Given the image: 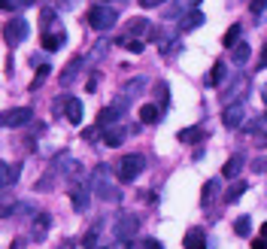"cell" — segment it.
Returning a JSON list of instances; mask_svg holds the SVG:
<instances>
[{"instance_id":"obj_34","label":"cell","mask_w":267,"mask_h":249,"mask_svg":"<svg viewBox=\"0 0 267 249\" xmlns=\"http://www.w3.org/2000/svg\"><path fill=\"white\" fill-rule=\"evenodd\" d=\"M261 125H264V119H249V122H243V131H246V134H255Z\"/></svg>"},{"instance_id":"obj_7","label":"cell","mask_w":267,"mask_h":249,"mask_svg":"<svg viewBox=\"0 0 267 249\" xmlns=\"http://www.w3.org/2000/svg\"><path fill=\"white\" fill-rule=\"evenodd\" d=\"M246 91H249V76H234V82L225 88L222 100H225V103H240Z\"/></svg>"},{"instance_id":"obj_28","label":"cell","mask_w":267,"mask_h":249,"mask_svg":"<svg viewBox=\"0 0 267 249\" xmlns=\"http://www.w3.org/2000/svg\"><path fill=\"white\" fill-rule=\"evenodd\" d=\"M146 82H149L146 76H137V79H131V82H125V97H128V94H140V91L146 88Z\"/></svg>"},{"instance_id":"obj_17","label":"cell","mask_w":267,"mask_h":249,"mask_svg":"<svg viewBox=\"0 0 267 249\" xmlns=\"http://www.w3.org/2000/svg\"><path fill=\"white\" fill-rule=\"evenodd\" d=\"M204 21H207V18H204V12H201V9H192L188 15H182L179 27H182V30H195V27H201Z\"/></svg>"},{"instance_id":"obj_45","label":"cell","mask_w":267,"mask_h":249,"mask_svg":"<svg viewBox=\"0 0 267 249\" xmlns=\"http://www.w3.org/2000/svg\"><path fill=\"white\" fill-rule=\"evenodd\" d=\"M261 97H264V103H267V85H264V88H261Z\"/></svg>"},{"instance_id":"obj_1","label":"cell","mask_w":267,"mask_h":249,"mask_svg":"<svg viewBox=\"0 0 267 249\" xmlns=\"http://www.w3.org/2000/svg\"><path fill=\"white\" fill-rule=\"evenodd\" d=\"M94 195L100 201H109V204H119L122 201V192L106 180V164H97V170H94Z\"/></svg>"},{"instance_id":"obj_32","label":"cell","mask_w":267,"mask_h":249,"mask_svg":"<svg viewBox=\"0 0 267 249\" xmlns=\"http://www.w3.org/2000/svg\"><path fill=\"white\" fill-rule=\"evenodd\" d=\"M67 103H70V94H58L55 97V103H52V110H55V116H67Z\"/></svg>"},{"instance_id":"obj_24","label":"cell","mask_w":267,"mask_h":249,"mask_svg":"<svg viewBox=\"0 0 267 249\" xmlns=\"http://www.w3.org/2000/svg\"><path fill=\"white\" fill-rule=\"evenodd\" d=\"M67 119H70L73 125H79V122H82V100L70 97V103H67Z\"/></svg>"},{"instance_id":"obj_13","label":"cell","mask_w":267,"mask_h":249,"mask_svg":"<svg viewBox=\"0 0 267 249\" xmlns=\"http://www.w3.org/2000/svg\"><path fill=\"white\" fill-rule=\"evenodd\" d=\"M85 67V58H76V61H70L67 67H64V73H61V85H73L76 82V73Z\"/></svg>"},{"instance_id":"obj_30","label":"cell","mask_w":267,"mask_h":249,"mask_svg":"<svg viewBox=\"0 0 267 249\" xmlns=\"http://www.w3.org/2000/svg\"><path fill=\"white\" fill-rule=\"evenodd\" d=\"M234 231H237L240 237H249V231H252V219H249V216H240V219L234 222Z\"/></svg>"},{"instance_id":"obj_16","label":"cell","mask_w":267,"mask_h":249,"mask_svg":"<svg viewBox=\"0 0 267 249\" xmlns=\"http://www.w3.org/2000/svg\"><path fill=\"white\" fill-rule=\"evenodd\" d=\"M185 249H207V234L201 231V228H192L188 234H185Z\"/></svg>"},{"instance_id":"obj_19","label":"cell","mask_w":267,"mask_h":249,"mask_svg":"<svg viewBox=\"0 0 267 249\" xmlns=\"http://www.w3.org/2000/svg\"><path fill=\"white\" fill-rule=\"evenodd\" d=\"M0 170H3V189H9V186H15L18 183V170H21V164H0Z\"/></svg>"},{"instance_id":"obj_21","label":"cell","mask_w":267,"mask_h":249,"mask_svg":"<svg viewBox=\"0 0 267 249\" xmlns=\"http://www.w3.org/2000/svg\"><path fill=\"white\" fill-rule=\"evenodd\" d=\"M179 140H182V143H198V140H204V128H201V125L182 128V131H179Z\"/></svg>"},{"instance_id":"obj_10","label":"cell","mask_w":267,"mask_h":249,"mask_svg":"<svg viewBox=\"0 0 267 249\" xmlns=\"http://www.w3.org/2000/svg\"><path fill=\"white\" fill-rule=\"evenodd\" d=\"M49 228H52V216L49 213H36L33 216V225H30V237L33 240H46Z\"/></svg>"},{"instance_id":"obj_12","label":"cell","mask_w":267,"mask_h":249,"mask_svg":"<svg viewBox=\"0 0 267 249\" xmlns=\"http://www.w3.org/2000/svg\"><path fill=\"white\" fill-rule=\"evenodd\" d=\"M240 167H243V152H234V155L228 158V164L222 167V176H225V180H237V176H240Z\"/></svg>"},{"instance_id":"obj_4","label":"cell","mask_w":267,"mask_h":249,"mask_svg":"<svg viewBox=\"0 0 267 249\" xmlns=\"http://www.w3.org/2000/svg\"><path fill=\"white\" fill-rule=\"evenodd\" d=\"M24 37H27V21H24V18H12V21H6V24H3V40H6V46H9V49H12V46H18Z\"/></svg>"},{"instance_id":"obj_36","label":"cell","mask_w":267,"mask_h":249,"mask_svg":"<svg viewBox=\"0 0 267 249\" xmlns=\"http://www.w3.org/2000/svg\"><path fill=\"white\" fill-rule=\"evenodd\" d=\"M252 170H258V173L267 170V158H255V161H252Z\"/></svg>"},{"instance_id":"obj_20","label":"cell","mask_w":267,"mask_h":249,"mask_svg":"<svg viewBox=\"0 0 267 249\" xmlns=\"http://www.w3.org/2000/svg\"><path fill=\"white\" fill-rule=\"evenodd\" d=\"M149 27H152V24H149L146 18H131V21H128V33H131V37H146Z\"/></svg>"},{"instance_id":"obj_25","label":"cell","mask_w":267,"mask_h":249,"mask_svg":"<svg viewBox=\"0 0 267 249\" xmlns=\"http://www.w3.org/2000/svg\"><path fill=\"white\" fill-rule=\"evenodd\" d=\"M240 33H243V24H231V30L222 37V43H225L228 49H234V46L240 43Z\"/></svg>"},{"instance_id":"obj_23","label":"cell","mask_w":267,"mask_h":249,"mask_svg":"<svg viewBox=\"0 0 267 249\" xmlns=\"http://www.w3.org/2000/svg\"><path fill=\"white\" fill-rule=\"evenodd\" d=\"M216 198H219V180H210V183L204 186V198H201V204H204V207H210Z\"/></svg>"},{"instance_id":"obj_33","label":"cell","mask_w":267,"mask_h":249,"mask_svg":"<svg viewBox=\"0 0 267 249\" xmlns=\"http://www.w3.org/2000/svg\"><path fill=\"white\" fill-rule=\"evenodd\" d=\"M119 43H122V46H128V52H134V55H140V52H143V43H140V40H131V37H122Z\"/></svg>"},{"instance_id":"obj_18","label":"cell","mask_w":267,"mask_h":249,"mask_svg":"<svg viewBox=\"0 0 267 249\" xmlns=\"http://www.w3.org/2000/svg\"><path fill=\"white\" fill-rule=\"evenodd\" d=\"M70 198H73V210H76V213H85V210H88V192H85L82 186H73Z\"/></svg>"},{"instance_id":"obj_39","label":"cell","mask_w":267,"mask_h":249,"mask_svg":"<svg viewBox=\"0 0 267 249\" xmlns=\"http://www.w3.org/2000/svg\"><path fill=\"white\" fill-rule=\"evenodd\" d=\"M143 249H161V243H158V240H155V237H149V240H146V243H143Z\"/></svg>"},{"instance_id":"obj_31","label":"cell","mask_w":267,"mask_h":249,"mask_svg":"<svg viewBox=\"0 0 267 249\" xmlns=\"http://www.w3.org/2000/svg\"><path fill=\"white\" fill-rule=\"evenodd\" d=\"M246 192V183H234L231 189H228V195H225V201L228 204H234V201H240V195Z\"/></svg>"},{"instance_id":"obj_37","label":"cell","mask_w":267,"mask_h":249,"mask_svg":"<svg viewBox=\"0 0 267 249\" xmlns=\"http://www.w3.org/2000/svg\"><path fill=\"white\" fill-rule=\"evenodd\" d=\"M161 3H164V0H140L143 9H155V6H161Z\"/></svg>"},{"instance_id":"obj_8","label":"cell","mask_w":267,"mask_h":249,"mask_svg":"<svg viewBox=\"0 0 267 249\" xmlns=\"http://www.w3.org/2000/svg\"><path fill=\"white\" fill-rule=\"evenodd\" d=\"M246 122V113H243V103H228L225 113H222V125L231 131V128H243Z\"/></svg>"},{"instance_id":"obj_5","label":"cell","mask_w":267,"mask_h":249,"mask_svg":"<svg viewBox=\"0 0 267 249\" xmlns=\"http://www.w3.org/2000/svg\"><path fill=\"white\" fill-rule=\"evenodd\" d=\"M0 122H3V128H21V125H30V122H33V110H30V106H15V110H6Z\"/></svg>"},{"instance_id":"obj_42","label":"cell","mask_w":267,"mask_h":249,"mask_svg":"<svg viewBox=\"0 0 267 249\" xmlns=\"http://www.w3.org/2000/svg\"><path fill=\"white\" fill-rule=\"evenodd\" d=\"M9 249H24V240H21V237H18V240H12V243H9Z\"/></svg>"},{"instance_id":"obj_3","label":"cell","mask_w":267,"mask_h":249,"mask_svg":"<svg viewBox=\"0 0 267 249\" xmlns=\"http://www.w3.org/2000/svg\"><path fill=\"white\" fill-rule=\"evenodd\" d=\"M116 21H119V12L109 6H91V12H88V24L97 30H109Z\"/></svg>"},{"instance_id":"obj_48","label":"cell","mask_w":267,"mask_h":249,"mask_svg":"<svg viewBox=\"0 0 267 249\" xmlns=\"http://www.w3.org/2000/svg\"><path fill=\"white\" fill-rule=\"evenodd\" d=\"M103 3H106V0H103Z\"/></svg>"},{"instance_id":"obj_47","label":"cell","mask_w":267,"mask_h":249,"mask_svg":"<svg viewBox=\"0 0 267 249\" xmlns=\"http://www.w3.org/2000/svg\"><path fill=\"white\" fill-rule=\"evenodd\" d=\"M94 249H109V246H94Z\"/></svg>"},{"instance_id":"obj_43","label":"cell","mask_w":267,"mask_h":249,"mask_svg":"<svg viewBox=\"0 0 267 249\" xmlns=\"http://www.w3.org/2000/svg\"><path fill=\"white\" fill-rule=\"evenodd\" d=\"M258 67H267V46H264V55H261V61H258Z\"/></svg>"},{"instance_id":"obj_35","label":"cell","mask_w":267,"mask_h":249,"mask_svg":"<svg viewBox=\"0 0 267 249\" xmlns=\"http://www.w3.org/2000/svg\"><path fill=\"white\" fill-rule=\"evenodd\" d=\"M264 9H267V0H249V12L252 15H261Z\"/></svg>"},{"instance_id":"obj_27","label":"cell","mask_w":267,"mask_h":249,"mask_svg":"<svg viewBox=\"0 0 267 249\" xmlns=\"http://www.w3.org/2000/svg\"><path fill=\"white\" fill-rule=\"evenodd\" d=\"M106 49H109V40H97V43H94V49H91V55H88V61H91V64H97V61L106 55Z\"/></svg>"},{"instance_id":"obj_15","label":"cell","mask_w":267,"mask_h":249,"mask_svg":"<svg viewBox=\"0 0 267 249\" xmlns=\"http://www.w3.org/2000/svg\"><path fill=\"white\" fill-rule=\"evenodd\" d=\"M225 73H228L225 61H216V64H213V70H210V76H207V85H210V88H219V85L225 82Z\"/></svg>"},{"instance_id":"obj_6","label":"cell","mask_w":267,"mask_h":249,"mask_svg":"<svg viewBox=\"0 0 267 249\" xmlns=\"http://www.w3.org/2000/svg\"><path fill=\"white\" fill-rule=\"evenodd\" d=\"M137 231H140V219L137 216H122L119 222H116V228H112V234L119 237V240H134L137 237Z\"/></svg>"},{"instance_id":"obj_29","label":"cell","mask_w":267,"mask_h":249,"mask_svg":"<svg viewBox=\"0 0 267 249\" xmlns=\"http://www.w3.org/2000/svg\"><path fill=\"white\" fill-rule=\"evenodd\" d=\"M49 73H52V67H49V64H40V70H36V76H33V82H30V91H36V88L49 79Z\"/></svg>"},{"instance_id":"obj_26","label":"cell","mask_w":267,"mask_h":249,"mask_svg":"<svg viewBox=\"0 0 267 249\" xmlns=\"http://www.w3.org/2000/svg\"><path fill=\"white\" fill-rule=\"evenodd\" d=\"M155 119H158V106H155V103H143V106H140V122H143V125H152Z\"/></svg>"},{"instance_id":"obj_41","label":"cell","mask_w":267,"mask_h":249,"mask_svg":"<svg viewBox=\"0 0 267 249\" xmlns=\"http://www.w3.org/2000/svg\"><path fill=\"white\" fill-rule=\"evenodd\" d=\"M252 249H267V240H264V237H258V240L252 243Z\"/></svg>"},{"instance_id":"obj_9","label":"cell","mask_w":267,"mask_h":249,"mask_svg":"<svg viewBox=\"0 0 267 249\" xmlns=\"http://www.w3.org/2000/svg\"><path fill=\"white\" fill-rule=\"evenodd\" d=\"M55 170H61L70 183L82 180V173H85V170H82V164H79L76 158H70V155H61V158H58V164H55Z\"/></svg>"},{"instance_id":"obj_40","label":"cell","mask_w":267,"mask_h":249,"mask_svg":"<svg viewBox=\"0 0 267 249\" xmlns=\"http://www.w3.org/2000/svg\"><path fill=\"white\" fill-rule=\"evenodd\" d=\"M198 3L201 0H179V6H185V9H198Z\"/></svg>"},{"instance_id":"obj_22","label":"cell","mask_w":267,"mask_h":249,"mask_svg":"<svg viewBox=\"0 0 267 249\" xmlns=\"http://www.w3.org/2000/svg\"><path fill=\"white\" fill-rule=\"evenodd\" d=\"M64 43H67L64 33H46V37H43V49H46V52H55V49H61Z\"/></svg>"},{"instance_id":"obj_46","label":"cell","mask_w":267,"mask_h":249,"mask_svg":"<svg viewBox=\"0 0 267 249\" xmlns=\"http://www.w3.org/2000/svg\"><path fill=\"white\" fill-rule=\"evenodd\" d=\"M61 249H73V246H70V243H64V246H61Z\"/></svg>"},{"instance_id":"obj_2","label":"cell","mask_w":267,"mask_h":249,"mask_svg":"<svg viewBox=\"0 0 267 249\" xmlns=\"http://www.w3.org/2000/svg\"><path fill=\"white\" fill-rule=\"evenodd\" d=\"M143 167H146V158H143L140 152L125 155V158L119 161V180H122V183H134V180L143 173Z\"/></svg>"},{"instance_id":"obj_44","label":"cell","mask_w":267,"mask_h":249,"mask_svg":"<svg viewBox=\"0 0 267 249\" xmlns=\"http://www.w3.org/2000/svg\"><path fill=\"white\" fill-rule=\"evenodd\" d=\"M261 237H264V240H267V222H264V225H261Z\"/></svg>"},{"instance_id":"obj_11","label":"cell","mask_w":267,"mask_h":249,"mask_svg":"<svg viewBox=\"0 0 267 249\" xmlns=\"http://www.w3.org/2000/svg\"><path fill=\"white\" fill-rule=\"evenodd\" d=\"M125 134H128V128H122V125H109V128H103V143H106L109 149H116V146H122Z\"/></svg>"},{"instance_id":"obj_14","label":"cell","mask_w":267,"mask_h":249,"mask_svg":"<svg viewBox=\"0 0 267 249\" xmlns=\"http://www.w3.org/2000/svg\"><path fill=\"white\" fill-rule=\"evenodd\" d=\"M249 58H252V46H249V43H237V46L231 49V61H234L237 67H243Z\"/></svg>"},{"instance_id":"obj_38","label":"cell","mask_w":267,"mask_h":249,"mask_svg":"<svg viewBox=\"0 0 267 249\" xmlns=\"http://www.w3.org/2000/svg\"><path fill=\"white\" fill-rule=\"evenodd\" d=\"M109 249H131V240H119V237H116V243Z\"/></svg>"}]
</instances>
